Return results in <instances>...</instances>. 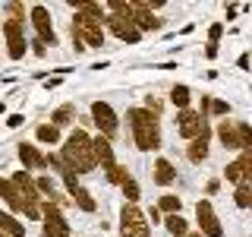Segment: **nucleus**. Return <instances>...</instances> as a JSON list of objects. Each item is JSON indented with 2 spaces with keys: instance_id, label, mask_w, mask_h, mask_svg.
<instances>
[{
  "instance_id": "nucleus-12",
  "label": "nucleus",
  "mask_w": 252,
  "mask_h": 237,
  "mask_svg": "<svg viewBox=\"0 0 252 237\" xmlns=\"http://www.w3.org/2000/svg\"><path fill=\"white\" fill-rule=\"evenodd\" d=\"M10 184H13L16 190H19V196H22V199H26L29 205H38V199H41V196H38V187H35V180H32L26 171H16Z\"/></svg>"
},
{
  "instance_id": "nucleus-26",
  "label": "nucleus",
  "mask_w": 252,
  "mask_h": 237,
  "mask_svg": "<svg viewBox=\"0 0 252 237\" xmlns=\"http://www.w3.org/2000/svg\"><path fill=\"white\" fill-rule=\"evenodd\" d=\"M158 212H167V215H180V196H161V209Z\"/></svg>"
},
{
  "instance_id": "nucleus-8",
  "label": "nucleus",
  "mask_w": 252,
  "mask_h": 237,
  "mask_svg": "<svg viewBox=\"0 0 252 237\" xmlns=\"http://www.w3.org/2000/svg\"><path fill=\"white\" fill-rule=\"evenodd\" d=\"M0 196H3V199L10 202V209H16V212H26L29 218H38V215H41V209H38V205H29V202L19 196V190H16V187L10 184V180H0Z\"/></svg>"
},
{
  "instance_id": "nucleus-9",
  "label": "nucleus",
  "mask_w": 252,
  "mask_h": 237,
  "mask_svg": "<svg viewBox=\"0 0 252 237\" xmlns=\"http://www.w3.org/2000/svg\"><path fill=\"white\" fill-rule=\"evenodd\" d=\"M177 130H180V136H183V139H195V136H199V133L205 130V126H208V123H205L202 120V117H199V111H180V117H177Z\"/></svg>"
},
{
  "instance_id": "nucleus-20",
  "label": "nucleus",
  "mask_w": 252,
  "mask_h": 237,
  "mask_svg": "<svg viewBox=\"0 0 252 237\" xmlns=\"http://www.w3.org/2000/svg\"><path fill=\"white\" fill-rule=\"evenodd\" d=\"M69 196H73V202L79 205V209H85V212H94V199H92V193H89V190L76 187V190H73Z\"/></svg>"
},
{
  "instance_id": "nucleus-25",
  "label": "nucleus",
  "mask_w": 252,
  "mask_h": 237,
  "mask_svg": "<svg viewBox=\"0 0 252 237\" xmlns=\"http://www.w3.org/2000/svg\"><path fill=\"white\" fill-rule=\"evenodd\" d=\"M167 231L177 234V237H183L189 231V228H186V218L183 215H167Z\"/></svg>"
},
{
  "instance_id": "nucleus-28",
  "label": "nucleus",
  "mask_w": 252,
  "mask_h": 237,
  "mask_svg": "<svg viewBox=\"0 0 252 237\" xmlns=\"http://www.w3.org/2000/svg\"><path fill=\"white\" fill-rule=\"evenodd\" d=\"M126 177H129V174H126L123 164H110V168H107V180H110V184H123Z\"/></svg>"
},
{
  "instance_id": "nucleus-13",
  "label": "nucleus",
  "mask_w": 252,
  "mask_h": 237,
  "mask_svg": "<svg viewBox=\"0 0 252 237\" xmlns=\"http://www.w3.org/2000/svg\"><path fill=\"white\" fill-rule=\"evenodd\" d=\"M19 158H22V164H26V168H32V171L47 168V158L38 152L35 146H29V142H19Z\"/></svg>"
},
{
  "instance_id": "nucleus-30",
  "label": "nucleus",
  "mask_w": 252,
  "mask_h": 237,
  "mask_svg": "<svg viewBox=\"0 0 252 237\" xmlns=\"http://www.w3.org/2000/svg\"><path fill=\"white\" fill-rule=\"evenodd\" d=\"M3 35L10 38V41H13V38H22V22H10V19H6L3 22Z\"/></svg>"
},
{
  "instance_id": "nucleus-6",
  "label": "nucleus",
  "mask_w": 252,
  "mask_h": 237,
  "mask_svg": "<svg viewBox=\"0 0 252 237\" xmlns=\"http://www.w3.org/2000/svg\"><path fill=\"white\" fill-rule=\"evenodd\" d=\"M41 237H69L66 218H63L60 209L51 205V202H44V231H41Z\"/></svg>"
},
{
  "instance_id": "nucleus-3",
  "label": "nucleus",
  "mask_w": 252,
  "mask_h": 237,
  "mask_svg": "<svg viewBox=\"0 0 252 237\" xmlns=\"http://www.w3.org/2000/svg\"><path fill=\"white\" fill-rule=\"evenodd\" d=\"M120 228H123V237H148V221L136 205H123Z\"/></svg>"
},
{
  "instance_id": "nucleus-18",
  "label": "nucleus",
  "mask_w": 252,
  "mask_h": 237,
  "mask_svg": "<svg viewBox=\"0 0 252 237\" xmlns=\"http://www.w3.org/2000/svg\"><path fill=\"white\" fill-rule=\"evenodd\" d=\"M0 234H6V237H26V228H22L13 215L0 212Z\"/></svg>"
},
{
  "instance_id": "nucleus-21",
  "label": "nucleus",
  "mask_w": 252,
  "mask_h": 237,
  "mask_svg": "<svg viewBox=\"0 0 252 237\" xmlns=\"http://www.w3.org/2000/svg\"><path fill=\"white\" fill-rule=\"evenodd\" d=\"M35 133H38V139H41V142H51V146H54V142H60V130L54 123H41Z\"/></svg>"
},
{
  "instance_id": "nucleus-37",
  "label": "nucleus",
  "mask_w": 252,
  "mask_h": 237,
  "mask_svg": "<svg viewBox=\"0 0 252 237\" xmlns=\"http://www.w3.org/2000/svg\"><path fill=\"white\" fill-rule=\"evenodd\" d=\"M183 237H202V234H199V231H195V234H183Z\"/></svg>"
},
{
  "instance_id": "nucleus-19",
  "label": "nucleus",
  "mask_w": 252,
  "mask_h": 237,
  "mask_svg": "<svg viewBox=\"0 0 252 237\" xmlns=\"http://www.w3.org/2000/svg\"><path fill=\"white\" fill-rule=\"evenodd\" d=\"M236 205L240 209H249L252 205V180H240L236 184Z\"/></svg>"
},
{
  "instance_id": "nucleus-2",
  "label": "nucleus",
  "mask_w": 252,
  "mask_h": 237,
  "mask_svg": "<svg viewBox=\"0 0 252 237\" xmlns=\"http://www.w3.org/2000/svg\"><path fill=\"white\" fill-rule=\"evenodd\" d=\"M63 164H66L73 174H89L94 171V152H92V139H89V133H82V130H76L73 136L66 139V146H63Z\"/></svg>"
},
{
  "instance_id": "nucleus-1",
  "label": "nucleus",
  "mask_w": 252,
  "mask_h": 237,
  "mask_svg": "<svg viewBox=\"0 0 252 237\" xmlns=\"http://www.w3.org/2000/svg\"><path fill=\"white\" fill-rule=\"evenodd\" d=\"M132 130V139H136V149L142 152H152V149H161V123H158L155 114H148L145 108H132L126 114Z\"/></svg>"
},
{
  "instance_id": "nucleus-11",
  "label": "nucleus",
  "mask_w": 252,
  "mask_h": 237,
  "mask_svg": "<svg viewBox=\"0 0 252 237\" xmlns=\"http://www.w3.org/2000/svg\"><path fill=\"white\" fill-rule=\"evenodd\" d=\"M129 19L136 22V29H139V32H155V29H161V19H158V16L148 10V3H132Z\"/></svg>"
},
{
  "instance_id": "nucleus-27",
  "label": "nucleus",
  "mask_w": 252,
  "mask_h": 237,
  "mask_svg": "<svg viewBox=\"0 0 252 237\" xmlns=\"http://www.w3.org/2000/svg\"><path fill=\"white\" fill-rule=\"evenodd\" d=\"M120 187H123V196H126V199H129V202H136L139 196H142V193H139V184H136V180H132V177H126Z\"/></svg>"
},
{
  "instance_id": "nucleus-10",
  "label": "nucleus",
  "mask_w": 252,
  "mask_h": 237,
  "mask_svg": "<svg viewBox=\"0 0 252 237\" xmlns=\"http://www.w3.org/2000/svg\"><path fill=\"white\" fill-rule=\"evenodd\" d=\"M32 26H35L38 41H41V44H54V41H57L54 26H51V13H47L44 6H35V10H32Z\"/></svg>"
},
{
  "instance_id": "nucleus-24",
  "label": "nucleus",
  "mask_w": 252,
  "mask_h": 237,
  "mask_svg": "<svg viewBox=\"0 0 252 237\" xmlns=\"http://www.w3.org/2000/svg\"><path fill=\"white\" fill-rule=\"evenodd\" d=\"M236 133H240V152H246V149H252V126L236 120Z\"/></svg>"
},
{
  "instance_id": "nucleus-36",
  "label": "nucleus",
  "mask_w": 252,
  "mask_h": 237,
  "mask_svg": "<svg viewBox=\"0 0 252 237\" xmlns=\"http://www.w3.org/2000/svg\"><path fill=\"white\" fill-rule=\"evenodd\" d=\"M148 218H152V225H155V221L161 218V212H158V209H152V212H148V215H145V221H148Z\"/></svg>"
},
{
  "instance_id": "nucleus-23",
  "label": "nucleus",
  "mask_w": 252,
  "mask_h": 237,
  "mask_svg": "<svg viewBox=\"0 0 252 237\" xmlns=\"http://www.w3.org/2000/svg\"><path fill=\"white\" fill-rule=\"evenodd\" d=\"M170 101H173V105H177L180 111H186V105H189V85H173Z\"/></svg>"
},
{
  "instance_id": "nucleus-35",
  "label": "nucleus",
  "mask_w": 252,
  "mask_h": 237,
  "mask_svg": "<svg viewBox=\"0 0 252 237\" xmlns=\"http://www.w3.org/2000/svg\"><path fill=\"white\" fill-rule=\"evenodd\" d=\"M6 123H10V126H19L22 123V114H10V120H6Z\"/></svg>"
},
{
  "instance_id": "nucleus-7",
  "label": "nucleus",
  "mask_w": 252,
  "mask_h": 237,
  "mask_svg": "<svg viewBox=\"0 0 252 237\" xmlns=\"http://www.w3.org/2000/svg\"><path fill=\"white\" fill-rule=\"evenodd\" d=\"M132 13V10H129ZM107 26H110V32H114L120 41H126V44H136L139 38H142V32L136 29V22L129 19V16H107Z\"/></svg>"
},
{
  "instance_id": "nucleus-22",
  "label": "nucleus",
  "mask_w": 252,
  "mask_h": 237,
  "mask_svg": "<svg viewBox=\"0 0 252 237\" xmlns=\"http://www.w3.org/2000/svg\"><path fill=\"white\" fill-rule=\"evenodd\" d=\"M73 114H76V108H73V105L57 108V111H54V126H57V130H60V126H66L69 120H73Z\"/></svg>"
},
{
  "instance_id": "nucleus-17",
  "label": "nucleus",
  "mask_w": 252,
  "mask_h": 237,
  "mask_svg": "<svg viewBox=\"0 0 252 237\" xmlns=\"http://www.w3.org/2000/svg\"><path fill=\"white\" fill-rule=\"evenodd\" d=\"M173 180H177V171H173V164L167 161V158H158V161H155V184L170 187Z\"/></svg>"
},
{
  "instance_id": "nucleus-32",
  "label": "nucleus",
  "mask_w": 252,
  "mask_h": 237,
  "mask_svg": "<svg viewBox=\"0 0 252 237\" xmlns=\"http://www.w3.org/2000/svg\"><path fill=\"white\" fill-rule=\"evenodd\" d=\"M220 35H224V26H220V22H215V26L208 29V41H211V44H218V38H220Z\"/></svg>"
},
{
  "instance_id": "nucleus-4",
  "label": "nucleus",
  "mask_w": 252,
  "mask_h": 237,
  "mask_svg": "<svg viewBox=\"0 0 252 237\" xmlns=\"http://www.w3.org/2000/svg\"><path fill=\"white\" fill-rule=\"evenodd\" d=\"M195 221H199V234L202 237H220L224 234V228H220V221L215 215V209H211L208 199H202L195 205Z\"/></svg>"
},
{
  "instance_id": "nucleus-5",
  "label": "nucleus",
  "mask_w": 252,
  "mask_h": 237,
  "mask_svg": "<svg viewBox=\"0 0 252 237\" xmlns=\"http://www.w3.org/2000/svg\"><path fill=\"white\" fill-rule=\"evenodd\" d=\"M92 123L101 130V136L110 139L117 133V114H114V108L107 105V101H94L92 105Z\"/></svg>"
},
{
  "instance_id": "nucleus-31",
  "label": "nucleus",
  "mask_w": 252,
  "mask_h": 237,
  "mask_svg": "<svg viewBox=\"0 0 252 237\" xmlns=\"http://www.w3.org/2000/svg\"><path fill=\"white\" fill-rule=\"evenodd\" d=\"M6 13H10V22H26L22 19V3H6Z\"/></svg>"
},
{
  "instance_id": "nucleus-16",
  "label": "nucleus",
  "mask_w": 252,
  "mask_h": 237,
  "mask_svg": "<svg viewBox=\"0 0 252 237\" xmlns=\"http://www.w3.org/2000/svg\"><path fill=\"white\" fill-rule=\"evenodd\" d=\"M218 139L227 149H240V133H236V120H220L218 126Z\"/></svg>"
},
{
  "instance_id": "nucleus-29",
  "label": "nucleus",
  "mask_w": 252,
  "mask_h": 237,
  "mask_svg": "<svg viewBox=\"0 0 252 237\" xmlns=\"http://www.w3.org/2000/svg\"><path fill=\"white\" fill-rule=\"evenodd\" d=\"M10 57L13 60H22V57H26V38H13V41H10Z\"/></svg>"
},
{
  "instance_id": "nucleus-33",
  "label": "nucleus",
  "mask_w": 252,
  "mask_h": 237,
  "mask_svg": "<svg viewBox=\"0 0 252 237\" xmlns=\"http://www.w3.org/2000/svg\"><path fill=\"white\" fill-rule=\"evenodd\" d=\"M208 111H215V114H230V105H227V101H211Z\"/></svg>"
},
{
  "instance_id": "nucleus-15",
  "label": "nucleus",
  "mask_w": 252,
  "mask_h": 237,
  "mask_svg": "<svg viewBox=\"0 0 252 237\" xmlns=\"http://www.w3.org/2000/svg\"><path fill=\"white\" fill-rule=\"evenodd\" d=\"M186 155H189V161H192V164H199V161H205V158H208V126H205L199 136L189 142V152H186Z\"/></svg>"
},
{
  "instance_id": "nucleus-14",
  "label": "nucleus",
  "mask_w": 252,
  "mask_h": 237,
  "mask_svg": "<svg viewBox=\"0 0 252 237\" xmlns=\"http://www.w3.org/2000/svg\"><path fill=\"white\" fill-rule=\"evenodd\" d=\"M92 152H94V161L104 164V171L110 168V164H117L114 161V146H110V139H104V136H94L92 139Z\"/></svg>"
},
{
  "instance_id": "nucleus-34",
  "label": "nucleus",
  "mask_w": 252,
  "mask_h": 237,
  "mask_svg": "<svg viewBox=\"0 0 252 237\" xmlns=\"http://www.w3.org/2000/svg\"><path fill=\"white\" fill-rule=\"evenodd\" d=\"M32 51H35V54H38V57H44V44H41V41H38V38H35V41H32Z\"/></svg>"
}]
</instances>
